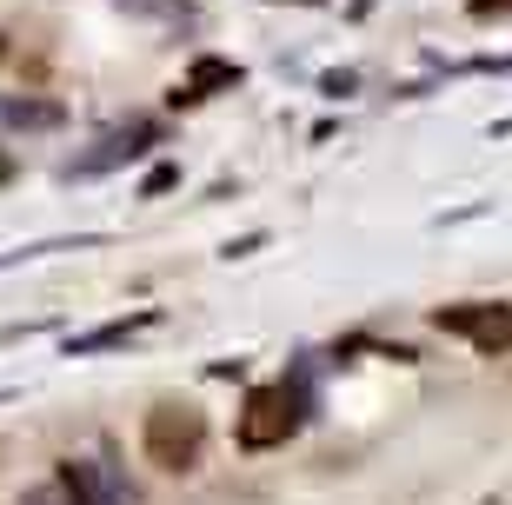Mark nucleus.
I'll use <instances>...</instances> for the list:
<instances>
[{
    "label": "nucleus",
    "instance_id": "423d86ee",
    "mask_svg": "<svg viewBox=\"0 0 512 505\" xmlns=\"http://www.w3.org/2000/svg\"><path fill=\"white\" fill-rule=\"evenodd\" d=\"M240 80H247V74H240L233 60H213L207 54V60H193V74L173 87V100H180V107H193V100H207L213 87H240Z\"/></svg>",
    "mask_w": 512,
    "mask_h": 505
},
{
    "label": "nucleus",
    "instance_id": "6e6552de",
    "mask_svg": "<svg viewBox=\"0 0 512 505\" xmlns=\"http://www.w3.org/2000/svg\"><path fill=\"white\" fill-rule=\"evenodd\" d=\"M140 326H153V313H133V319H107V326H94V333H80V339H67V353H107V346H120L127 333H140Z\"/></svg>",
    "mask_w": 512,
    "mask_h": 505
},
{
    "label": "nucleus",
    "instance_id": "f257e3e1",
    "mask_svg": "<svg viewBox=\"0 0 512 505\" xmlns=\"http://www.w3.org/2000/svg\"><path fill=\"white\" fill-rule=\"evenodd\" d=\"M140 452H147V466H160V472H193L200 452H207V412L187 406V399H160V406L140 419Z\"/></svg>",
    "mask_w": 512,
    "mask_h": 505
},
{
    "label": "nucleus",
    "instance_id": "1a4fd4ad",
    "mask_svg": "<svg viewBox=\"0 0 512 505\" xmlns=\"http://www.w3.org/2000/svg\"><path fill=\"white\" fill-rule=\"evenodd\" d=\"M127 14H147V20H187L193 0H120Z\"/></svg>",
    "mask_w": 512,
    "mask_h": 505
},
{
    "label": "nucleus",
    "instance_id": "9b49d317",
    "mask_svg": "<svg viewBox=\"0 0 512 505\" xmlns=\"http://www.w3.org/2000/svg\"><path fill=\"white\" fill-rule=\"evenodd\" d=\"M20 505H74V499H67V492H60V486H34V492H27V499H20Z\"/></svg>",
    "mask_w": 512,
    "mask_h": 505
},
{
    "label": "nucleus",
    "instance_id": "f8f14e48",
    "mask_svg": "<svg viewBox=\"0 0 512 505\" xmlns=\"http://www.w3.org/2000/svg\"><path fill=\"white\" fill-rule=\"evenodd\" d=\"M506 7H512V0H473V14H479V20H486V14H506Z\"/></svg>",
    "mask_w": 512,
    "mask_h": 505
},
{
    "label": "nucleus",
    "instance_id": "f03ea898",
    "mask_svg": "<svg viewBox=\"0 0 512 505\" xmlns=\"http://www.w3.org/2000/svg\"><path fill=\"white\" fill-rule=\"evenodd\" d=\"M300 419H306V393L286 386V379H273V386H253L247 393L233 439H240L247 452H273V446H286V439L300 432Z\"/></svg>",
    "mask_w": 512,
    "mask_h": 505
},
{
    "label": "nucleus",
    "instance_id": "2eb2a0df",
    "mask_svg": "<svg viewBox=\"0 0 512 505\" xmlns=\"http://www.w3.org/2000/svg\"><path fill=\"white\" fill-rule=\"evenodd\" d=\"M306 7H313V0H306Z\"/></svg>",
    "mask_w": 512,
    "mask_h": 505
},
{
    "label": "nucleus",
    "instance_id": "39448f33",
    "mask_svg": "<svg viewBox=\"0 0 512 505\" xmlns=\"http://www.w3.org/2000/svg\"><path fill=\"white\" fill-rule=\"evenodd\" d=\"M147 140H160V127H153V120H133L127 133H107L100 153L74 160V173H107V167H120V160H133V153H147Z\"/></svg>",
    "mask_w": 512,
    "mask_h": 505
},
{
    "label": "nucleus",
    "instance_id": "20e7f679",
    "mask_svg": "<svg viewBox=\"0 0 512 505\" xmlns=\"http://www.w3.org/2000/svg\"><path fill=\"white\" fill-rule=\"evenodd\" d=\"M54 486L74 505H133V492H127V479H120L114 459H60Z\"/></svg>",
    "mask_w": 512,
    "mask_h": 505
},
{
    "label": "nucleus",
    "instance_id": "9d476101",
    "mask_svg": "<svg viewBox=\"0 0 512 505\" xmlns=\"http://www.w3.org/2000/svg\"><path fill=\"white\" fill-rule=\"evenodd\" d=\"M167 187H180V167H153L147 180H140V200H153V193H167Z\"/></svg>",
    "mask_w": 512,
    "mask_h": 505
},
{
    "label": "nucleus",
    "instance_id": "4468645a",
    "mask_svg": "<svg viewBox=\"0 0 512 505\" xmlns=\"http://www.w3.org/2000/svg\"><path fill=\"white\" fill-rule=\"evenodd\" d=\"M0 54H7V47H0Z\"/></svg>",
    "mask_w": 512,
    "mask_h": 505
},
{
    "label": "nucleus",
    "instance_id": "ddd939ff",
    "mask_svg": "<svg viewBox=\"0 0 512 505\" xmlns=\"http://www.w3.org/2000/svg\"><path fill=\"white\" fill-rule=\"evenodd\" d=\"M0 173H7V160H0Z\"/></svg>",
    "mask_w": 512,
    "mask_h": 505
},
{
    "label": "nucleus",
    "instance_id": "7ed1b4c3",
    "mask_svg": "<svg viewBox=\"0 0 512 505\" xmlns=\"http://www.w3.org/2000/svg\"><path fill=\"white\" fill-rule=\"evenodd\" d=\"M433 326H439V333H453V339H466L479 359L512 353V306H506V300H459V306H439Z\"/></svg>",
    "mask_w": 512,
    "mask_h": 505
},
{
    "label": "nucleus",
    "instance_id": "0eeeda50",
    "mask_svg": "<svg viewBox=\"0 0 512 505\" xmlns=\"http://www.w3.org/2000/svg\"><path fill=\"white\" fill-rule=\"evenodd\" d=\"M0 120H7V127L40 133V127H60V120H67V107H60V100H27V94H7V100H0Z\"/></svg>",
    "mask_w": 512,
    "mask_h": 505
}]
</instances>
